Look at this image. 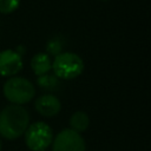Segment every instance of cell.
<instances>
[{"label": "cell", "instance_id": "1", "mask_svg": "<svg viewBox=\"0 0 151 151\" xmlns=\"http://www.w3.org/2000/svg\"><path fill=\"white\" fill-rule=\"evenodd\" d=\"M29 114L25 107L11 104L0 112V136L5 139H17L28 127Z\"/></svg>", "mask_w": 151, "mask_h": 151}, {"label": "cell", "instance_id": "2", "mask_svg": "<svg viewBox=\"0 0 151 151\" xmlns=\"http://www.w3.org/2000/svg\"><path fill=\"white\" fill-rule=\"evenodd\" d=\"M2 92L9 103L21 105L33 99L35 96V87L26 78L9 77V79H7L4 85Z\"/></svg>", "mask_w": 151, "mask_h": 151}, {"label": "cell", "instance_id": "3", "mask_svg": "<svg viewBox=\"0 0 151 151\" xmlns=\"http://www.w3.org/2000/svg\"><path fill=\"white\" fill-rule=\"evenodd\" d=\"M52 70L58 79L71 80L81 74L84 70L83 59L73 52H63L55 55Z\"/></svg>", "mask_w": 151, "mask_h": 151}, {"label": "cell", "instance_id": "4", "mask_svg": "<svg viewBox=\"0 0 151 151\" xmlns=\"http://www.w3.org/2000/svg\"><path fill=\"white\" fill-rule=\"evenodd\" d=\"M25 143L32 151L46 150L53 140V131L44 122H35L28 125L25 131Z\"/></svg>", "mask_w": 151, "mask_h": 151}, {"label": "cell", "instance_id": "5", "mask_svg": "<svg viewBox=\"0 0 151 151\" xmlns=\"http://www.w3.org/2000/svg\"><path fill=\"white\" fill-rule=\"evenodd\" d=\"M85 140L80 133L65 129L52 140V151H85Z\"/></svg>", "mask_w": 151, "mask_h": 151}, {"label": "cell", "instance_id": "6", "mask_svg": "<svg viewBox=\"0 0 151 151\" xmlns=\"http://www.w3.org/2000/svg\"><path fill=\"white\" fill-rule=\"evenodd\" d=\"M22 68L21 54L13 50H4L0 52V76L12 77Z\"/></svg>", "mask_w": 151, "mask_h": 151}, {"label": "cell", "instance_id": "7", "mask_svg": "<svg viewBox=\"0 0 151 151\" xmlns=\"http://www.w3.org/2000/svg\"><path fill=\"white\" fill-rule=\"evenodd\" d=\"M35 110L44 117H54L60 112L61 104L60 100L54 94H42L38 97V99L34 101Z\"/></svg>", "mask_w": 151, "mask_h": 151}, {"label": "cell", "instance_id": "8", "mask_svg": "<svg viewBox=\"0 0 151 151\" xmlns=\"http://www.w3.org/2000/svg\"><path fill=\"white\" fill-rule=\"evenodd\" d=\"M31 67H32L34 74H37L38 77L46 74L52 68V63H51L48 54L42 53V52L34 54L31 59Z\"/></svg>", "mask_w": 151, "mask_h": 151}, {"label": "cell", "instance_id": "9", "mask_svg": "<svg viewBox=\"0 0 151 151\" xmlns=\"http://www.w3.org/2000/svg\"><path fill=\"white\" fill-rule=\"evenodd\" d=\"M90 125V118L88 116L83 112V111H77L74 112L71 118H70V126L71 130L80 133L83 131H85Z\"/></svg>", "mask_w": 151, "mask_h": 151}, {"label": "cell", "instance_id": "10", "mask_svg": "<svg viewBox=\"0 0 151 151\" xmlns=\"http://www.w3.org/2000/svg\"><path fill=\"white\" fill-rule=\"evenodd\" d=\"M37 81H38V84L41 88L47 90V91H54L60 85L59 79L54 74H47V73L42 74V76H39Z\"/></svg>", "mask_w": 151, "mask_h": 151}, {"label": "cell", "instance_id": "11", "mask_svg": "<svg viewBox=\"0 0 151 151\" xmlns=\"http://www.w3.org/2000/svg\"><path fill=\"white\" fill-rule=\"evenodd\" d=\"M20 5V0H0V13H13Z\"/></svg>", "mask_w": 151, "mask_h": 151}, {"label": "cell", "instance_id": "12", "mask_svg": "<svg viewBox=\"0 0 151 151\" xmlns=\"http://www.w3.org/2000/svg\"><path fill=\"white\" fill-rule=\"evenodd\" d=\"M61 42L59 41V39H52L48 44H47V46H46V48H47V51H48V53L50 54H53V55H57V54H59V53H61L60 51H61Z\"/></svg>", "mask_w": 151, "mask_h": 151}, {"label": "cell", "instance_id": "13", "mask_svg": "<svg viewBox=\"0 0 151 151\" xmlns=\"http://www.w3.org/2000/svg\"><path fill=\"white\" fill-rule=\"evenodd\" d=\"M0 151H1V142H0Z\"/></svg>", "mask_w": 151, "mask_h": 151}, {"label": "cell", "instance_id": "14", "mask_svg": "<svg viewBox=\"0 0 151 151\" xmlns=\"http://www.w3.org/2000/svg\"><path fill=\"white\" fill-rule=\"evenodd\" d=\"M103 1H106V0H103Z\"/></svg>", "mask_w": 151, "mask_h": 151}]
</instances>
